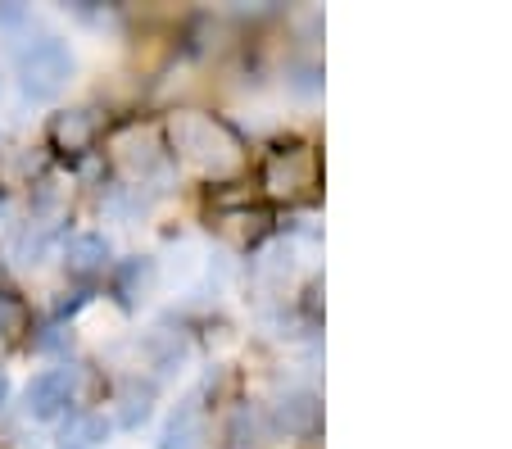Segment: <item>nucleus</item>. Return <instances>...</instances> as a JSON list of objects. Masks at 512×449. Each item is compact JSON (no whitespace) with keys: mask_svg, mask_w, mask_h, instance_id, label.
<instances>
[{"mask_svg":"<svg viewBox=\"0 0 512 449\" xmlns=\"http://www.w3.org/2000/svg\"><path fill=\"white\" fill-rule=\"evenodd\" d=\"M5 223H10V200L0 196V232H5Z\"/></svg>","mask_w":512,"mask_h":449,"instance_id":"nucleus-11","label":"nucleus"},{"mask_svg":"<svg viewBox=\"0 0 512 449\" xmlns=\"http://www.w3.org/2000/svg\"><path fill=\"white\" fill-rule=\"evenodd\" d=\"M100 440H105V422L100 418H73L64 427L59 449H100Z\"/></svg>","mask_w":512,"mask_h":449,"instance_id":"nucleus-10","label":"nucleus"},{"mask_svg":"<svg viewBox=\"0 0 512 449\" xmlns=\"http://www.w3.org/2000/svg\"><path fill=\"white\" fill-rule=\"evenodd\" d=\"M150 400H155V395H150V386H123V395H118V422H123V427H136V422H145L150 418Z\"/></svg>","mask_w":512,"mask_h":449,"instance_id":"nucleus-9","label":"nucleus"},{"mask_svg":"<svg viewBox=\"0 0 512 449\" xmlns=\"http://www.w3.org/2000/svg\"><path fill=\"white\" fill-rule=\"evenodd\" d=\"M46 137H50V146H55L59 155H82V150H91L96 146V137H100L96 109H59V114L50 118Z\"/></svg>","mask_w":512,"mask_h":449,"instance_id":"nucleus-5","label":"nucleus"},{"mask_svg":"<svg viewBox=\"0 0 512 449\" xmlns=\"http://www.w3.org/2000/svg\"><path fill=\"white\" fill-rule=\"evenodd\" d=\"M64 264L73 277H96L109 268V241L100 232H78L64 245Z\"/></svg>","mask_w":512,"mask_h":449,"instance_id":"nucleus-6","label":"nucleus"},{"mask_svg":"<svg viewBox=\"0 0 512 449\" xmlns=\"http://www.w3.org/2000/svg\"><path fill=\"white\" fill-rule=\"evenodd\" d=\"M73 404V368H46L23 386V413L37 422H50Z\"/></svg>","mask_w":512,"mask_h":449,"instance_id":"nucleus-3","label":"nucleus"},{"mask_svg":"<svg viewBox=\"0 0 512 449\" xmlns=\"http://www.w3.org/2000/svg\"><path fill=\"white\" fill-rule=\"evenodd\" d=\"M168 141H173L177 155L191 168H200L204 177H227L241 168V141L213 114H200V109H177V114L168 118Z\"/></svg>","mask_w":512,"mask_h":449,"instance_id":"nucleus-1","label":"nucleus"},{"mask_svg":"<svg viewBox=\"0 0 512 449\" xmlns=\"http://www.w3.org/2000/svg\"><path fill=\"white\" fill-rule=\"evenodd\" d=\"M159 449H209V422L200 409H177L173 422L164 427Z\"/></svg>","mask_w":512,"mask_h":449,"instance_id":"nucleus-7","label":"nucleus"},{"mask_svg":"<svg viewBox=\"0 0 512 449\" xmlns=\"http://www.w3.org/2000/svg\"><path fill=\"white\" fill-rule=\"evenodd\" d=\"M73 73H78V59H73L68 41H59V37L32 41L19 55V87L28 91L32 100H55L59 91L73 82Z\"/></svg>","mask_w":512,"mask_h":449,"instance_id":"nucleus-2","label":"nucleus"},{"mask_svg":"<svg viewBox=\"0 0 512 449\" xmlns=\"http://www.w3.org/2000/svg\"><path fill=\"white\" fill-rule=\"evenodd\" d=\"M28 332V304L14 291H0V341H19Z\"/></svg>","mask_w":512,"mask_h":449,"instance_id":"nucleus-8","label":"nucleus"},{"mask_svg":"<svg viewBox=\"0 0 512 449\" xmlns=\"http://www.w3.org/2000/svg\"><path fill=\"white\" fill-rule=\"evenodd\" d=\"M114 164L127 177H145L164 164V141H159L155 127H127L114 137Z\"/></svg>","mask_w":512,"mask_h":449,"instance_id":"nucleus-4","label":"nucleus"},{"mask_svg":"<svg viewBox=\"0 0 512 449\" xmlns=\"http://www.w3.org/2000/svg\"><path fill=\"white\" fill-rule=\"evenodd\" d=\"M0 96H5V73H0Z\"/></svg>","mask_w":512,"mask_h":449,"instance_id":"nucleus-12","label":"nucleus"}]
</instances>
